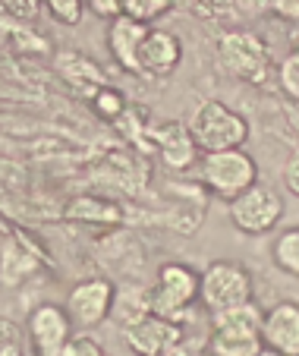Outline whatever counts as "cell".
Returning a JSON list of instances; mask_svg holds the SVG:
<instances>
[{
	"mask_svg": "<svg viewBox=\"0 0 299 356\" xmlns=\"http://www.w3.org/2000/svg\"><path fill=\"white\" fill-rule=\"evenodd\" d=\"M95 111H98L101 117H107V120H117L123 111H127V101H123V95L120 92H113V88H107V86H101L98 92H95Z\"/></svg>",
	"mask_w": 299,
	"mask_h": 356,
	"instance_id": "ac0fdd59",
	"label": "cell"
},
{
	"mask_svg": "<svg viewBox=\"0 0 299 356\" xmlns=\"http://www.w3.org/2000/svg\"><path fill=\"white\" fill-rule=\"evenodd\" d=\"M261 347H271L284 356H299V306L296 302H277L261 312Z\"/></svg>",
	"mask_w": 299,
	"mask_h": 356,
	"instance_id": "7c38bea8",
	"label": "cell"
},
{
	"mask_svg": "<svg viewBox=\"0 0 299 356\" xmlns=\"http://www.w3.org/2000/svg\"><path fill=\"white\" fill-rule=\"evenodd\" d=\"M82 3H88V7H92L98 16H104V19H111V16L120 13L117 0H82Z\"/></svg>",
	"mask_w": 299,
	"mask_h": 356,
	"instance_id": "cb8c5ba5",
	"label": "cell"
},
{
	"mask_svg": "<svg viewBox=\"0 0 299 356\" xmlns=\"http://www.w3.org/2000/svg\"><path fill=\"white\" fill-rule=\"evenodd\" d=\"M274 265L290 277L299 275V230L296 227H286L274 240Z\"/></svg>",
	"mask_w": 299,
	"mask_h": 356,
	"instance_id": "2e32d148",
	"label": "cell"
},
{
	"mask_svg": "<svg viewBox=\"0 0 299 356\" xmlns=\"http://www.w3.org/2000/svg\"><path fill=\"white\" fill-rule=\"evenodd\" d=\"M67 218L73 221H120V211L113 202H104V199H92V195H79L67 205Z\"/></svg>",
	"mask_w": 299,
	"mask_h": 356,
	"instance_id": "9a60e30c",
	"label": "cell"
},
{
	"mask_svg": "<svg viewBox=\"0 0 299 356\" xmlns=\"http://www.w3.org/2000/svg\"><path fill=\"white\" fill-rule=\"evenodd\" d=\"M148 139H152L148 148L158 152L167 170H177L179 174V170H189L199 161V145H195L193 133H189V127H183V123H177V120L148 129Z\"/></svg>",
	"mask_w": 299,
	"mask_h": 356,
	"instance_id": "30bf717a",
	"label": "cell"
},
{
	"mask_svg": "<svg viewBox=\"0 0 299 356\" xmlns=\"http://www.w3.org/2000/svg\"><path fill=\"white\" fill-rule=\"evenodd\" d=\"M255 180H259V164L243 148H220V152L202 155V183L220 199L230 202Z\"/></svg>",
	"mask_w": 299,
	"mask_h": 356,
	"instance_id": "3957f363",
	"label": "cell"
},
{
	"mask_svg": "<svg viewBox=\"0 0 299 356\" xmlns=\"http://www.w3.org/2000/svg\"><path fill=\"white\" fill-rule=\"evenodd\" d=\"M179 334L183 331L177 322H167V318L152 316V312L123 325V341L136 356H161L173 341H179Z\"/></svg>",
	"mask_w": 299,
	"mask_h": 356,
	"instance_id": "8fae6325",
	"label": "cell"
},
{
	"mask_svg": "<svg viewBox=\"0 0 299 356\" xmlns=\"http://www.w3.org/2000/svg\"><path fill=\"white\" fill-rule=\"evenodd\" d=\"M199 300L208 312H220L252 300V277L239 262L218 259L199 275Z\"/></svg>",
	"mask_w": 299,
	"mask_h": 356,
	"instance_id": "277c9868",
	"label": "cell"
},
{
	"mask_svg": "<svg viewBox=\"0 0 299 356\" xmlns=\"http://www.w3.org/2000/svg\"><path fill=\"white\" fill-rule=\"evenodd\" d=\"M0 356H38L32 347H22L19 341H7L0 343Z\"/></svg>",
	"mask_w": 299,
	"mask_h": 356,
	"instance_id": "d4e9b609",
	"label": "cell"
},
{
	"mask_svg": "<svg viewBox=\"0 0 299 356\" xmlns=\"http://www.w3.org/2000/svg\"><path fill=\"white\" fill-rule=\"evenodd\" d=\"M38 10H41V0H0V13H7L10 19H19V22L38 19Z\"/></svg>",
	"mask_w": 299,
	"mask_h": 356,
	"instance_id": "ffe728a7",
	"label": "cell"
},
{
	"mask_svg": "<svg viewBox=\"0 0 299 356\" xmlns=\"http://www.w3.org/2000/svg\"><path fill=\"white\" fill-rule=\"evenodd\" d=\"M148 312L167 322L183 325L199 300V271L183 262H164L158 271V284L148 290Z\"/></svg>",
	"mask_w": 299,
	"mask_h": 356,
	"instance_id": "6da1fadb",
	"label": "cell"
},
{
	"mask_svg": "<svg viewBox=\"0 0 299 356\" xmlns=\"http://www.w3.org/2000/svg\"><path fill=\"white\" fill-rule=\"evenodd\" d=\"M73 337V322L57 302H41L29 316V341L38 356H63V347Z\"/></svg>",
	"mask_w": 299,
	"mask_h": 356,
	"instance_id": "ba28073f",
	"label": "cell"
},
{
	"mask_svg": "<svg viewBox=\"0 0 299 356\" xmlns=\"http://www.w3.org/2000/svg\"><path fill=\"white\" fill-rule=\"evenodd\" d=\"M271 10L280 16V19L290 22V26H296V19H299V0H271Z\"/></svg>",
	"mask_w": 299,
	"mask_h": 356,
	"instance_id": "603a6c76",
	"label": "cell"
},
{
	"mask_svg": "<svg viewBox=\"0 0 299 356\" xmlns=\"http://www.w3.org/2000/svg\"><path fill=\"white\" fill-rule=\"evenodd\" d=\"M205 350L211 356H255L261 350V334L249 328H208Z\"/></svg>",
	"mask_w": 299,
	"mask_h": 356,
	"instance_id": "5bb4252c",
	"label": "cell"
},
{
	"mask_svg": "<svg viewBox=\"0 0 299 356\" xmlns=\"http://www.w3.org/2000/svg\"><path fill=\"white\" fill-rule=\"evenodd\" d=\"M148 32L145 22H136L129 16L117 13L111 16V29H107V47H111L113 60L127 73H139V60H136V51H139L142 35Z\"/></svg>",
	"mask_w": 299,
	"mask_h": 356,
	"instance_id": "4fadbf2b",
	"label": "cell"
},
{
	"mask_svg": "<svg viewBox=\"0 0 299 356\" xmlns=\"http://www.w3.org/2000/svg\"><path fill=\"white\" fill-rule=\"evenodd\" d=\"M280 88H284V95L290 101L299 98V57H296V51L280 63Z\"/></svg>",
	"mask_w": 299,
	"mask_h": 356,
	"instance_id": "44dd1931",
	"label": "cell"
},
{
	"mask_svg": "<svg viewBox=\"0 0 299 356\" xmlns=\"http://www.w3.org/2000/svg\"><path fill=\"white\" fill-rule=\"evenodd\" d=\"M255 356H284V353H277V350H271V347H261Z\"/></svg>",
	"mask_w": 299,
	"mask_h": 356,
	"instance_id": "484cf974",
	"label": "cell"
},
{
	"mask_svg": "<svg viewBox=\"0 0 299 356\" xmlns=\"http://www.w3.org/2000/svg\"><path fill=\"white\" fill-rule=\"evenodd\" d=\"M41 3H47L54 19L63 22V26H79L82 13H86V3H82V0H41Z\"/></svg>",
	"mask_w": 299,
	"mask_h": 356,
	"instance_id": "d6986e66",
	"label": "cell"
},
{
	"mask_svg": "<svg viewBox=\"0 0 299 356\" xmlns=\"http://www.w3.org/2000/svg\"><path fill=\"white\" fill-rule=\"evenodd\" d=\"M136 60H139V73L152 76V79H167L183 60V44H179V38L173 32L148 29L139 41Z\"/></svg>",
	"mask_w": 299,
	"mask_h": 356,
	"instance_id": "9c48e42d",
	"label": "cell"
},
{
	"mask_svg": "<svg viewBox=\"0 0 299 356\" xmlns=\"http://www.w3.org/2000/svg\"><path fill=\"white\" fill-rule=\"evenodd\" d=\"M199 356H211V353H208V350H202V353H199Z\"/></svg>",
	"mask_w": 299,
	"mask_h": 356,
	"instance_id": "4316f807",
	"label": "cell"
},
{
	"mask_svg": "<svg viewBox=\"0 0 299 356\" xmlns=\"http://www.w3.org/2000/svg\"><path fill=\"white\" fill-rule=\"evenodd\" d=\"M193 133L199 152H220V148H243L249 139V123L243 114L227 108L224 101H205L193 117Z\"/></svg>",
	"mask_w": 299,
	"mask_h": 356,
	"instance_id": "7a4b0ae2",
	"label": "cell"
},
{
	"mask_svg": "<svg viewBox=\"0 0 299 356\" xmlns=\"http://www.w3.org/2000/svg\"><path fill=\"white\" fill-rule=\"evenodd\" d=\"M280 215H284V199L259 180L230 199V221L249 236L268 234L280 221Z\"/></svg>",
	"mask_w": 299,
	"mask_h": 356,
	"instance_id": "8992f818",
	"label": "cell"
},
{
	"mask_svg": "<svg viewBox=\"0 0 299 356\" xmlns=\"http://www.w3.org/2000/svg\"><path fill=\"white\" fill-rule=\"evenodd\" d=\"M113 296H117L113 281H107V277H88V281H79L70 290L63 309H67L70 322L76 328H98L111 316Z\"/></svg>",
	"mask_w": 299,
	"mask_h": 356,
	"instance_id": "52a82bcc",
	"label": "cell"
},
{
	"mask_svg": "<svg viewBox=\"0 0 299 356\" xmlns=\"http://www.w3.org/2000/svg\"><path fill=\"white\" fill-rule=\"evenodd\" d=\"M63 356H111V353L98 341L82 334V337H70V343L63 347Z\"/></svg>",
	"mask_w": 299,
	"mask_h": 356,
	"instance_id": "7402d4cb",
	"label": "cell"
},
{
	"mask_svg": "<svg viewBox=\"0 0 299 356\" xmlns=\"http://www.w3.org/2000/svg\"><path fill=\"white\" fill-rule=\"evenodd\" d=\"M218 60L230 76L246 79L252 86H261L268 79V67H271L265 41L252 32H227L218 41Z\"/></svg>",
	"mask_w": 299,
	"mask_h": 356,
	"instance_id": "5b68a950",
	"label": "cell"
},
{
	"mask_svg": "<svg viewBox=\"0 0 299 356\" xmlns=\"http://www.w3.org/2000/svg\"><path fill=\"white\" fill-rule=\"evenodd\" d=\"M117 7H120L123 16H129V19L145 22L148 26V22L161 19V16L173 7V0H117Z\"/></svg>",
	"mask_w": 299,
	"mask_h": 356,
	"instance_id": "e0dca14e",
	"label": "cell"
}]
</instances>
